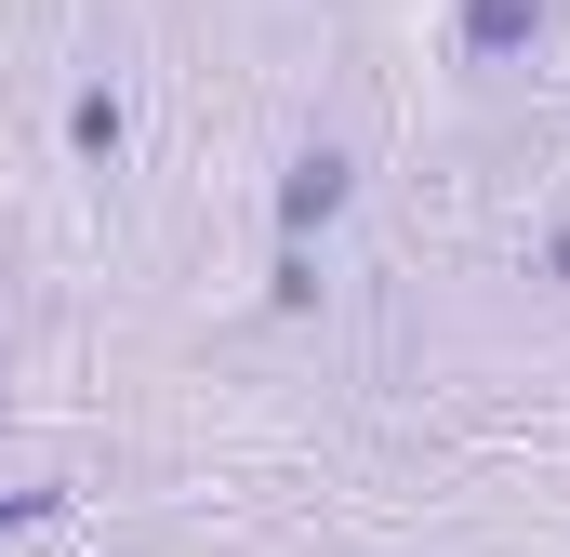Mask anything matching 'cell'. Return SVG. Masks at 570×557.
<instances>
[{"mask_svg":"<svg viewBox=\"0 0 570 557\" xmlns=\"http://www.w3.org/2000/svg\"><path fill=\"white\" fill-rule=\"evenodd\" d=\"M0 424H13V385H0Z\"/></svg>","mask_w":570,"mask_h":557,"instance_id":"7","label":"cell"},{"mask_svg":"<svg viewBox=\"0 0 570 557\" xmlns=\"http://www.w3.org/2000/svg\"><path fill=\"white\" fill-rule=\"evenodd\" d=\"M531 266H544V292H570V213L544 226V253H531Z\"/></svg>","mask_w":570,"mask_h":557,"instance_id":"6","label":"cell"},{"mask_svg":"<svg viewBox=\"0 0 570 557\" xmlns=\"http://www.w3.org/2000/svg\"><path fill=\"white\" fill-rule=\"evenodd\" d=\"M544 27H558V0H451V53L464 67H531Z\"/></svg>","mask_w":570,"mask_h":557,"instance_id":"2","label":"cell"},{"mask_svg":"<svg viewBox=\"0 0 570 557\" xmlns=\"http://www.w3.org/2000/svg\"><path fill=\"white\" fill-rule=\"evenodd\" d=\"M266 305L305 319V305H318V253H292V240H279V253H266Z\"/></svg>","mask_w":570,"mask_h":557,"instance_id":"4","label":"cell"},{"mask_svg":"<svg viewBox=\"0 0 570 557\" xmlns=\"http://www.w3.org/2000/svg\"><path fill=\"white\" fill-rule=\"evenodd\" d=\"M120 146H134V107H120V80H80V94H67V159L120 173Z\"/></svg>","mask_w":570,"mask_h":557,"instance_id":"3","label":"cell"},{"mask_svg":"<svg viewBox=\"0 0 570 557\" xmlns=\"http://www.w3.org/2000/svg\"><path fill=\"white\" fill-rule=\"evenodd\" d=\"M345 199H358V159L318 134V146H292V159H279V199H266V213H279V240H292V253H318V240L345 226Z\"/></svg>","mask_w":570,"mask_h":557,"instance_id":"1","label":"cell"},{"mask_svg":"<svg viewBox=\"0 0 570 557\" xmlns=\"http://www.w3.org/2000/svg\"><path fill=\"white\" fill-rule=\"evenodd\" d=\"M53 518H67V478H27V491H0V545H13V531H53Z\"/></svg>","mask_w":570,"mask_h":557,"instance_id":"5","label":"cell"}]
</instances>
